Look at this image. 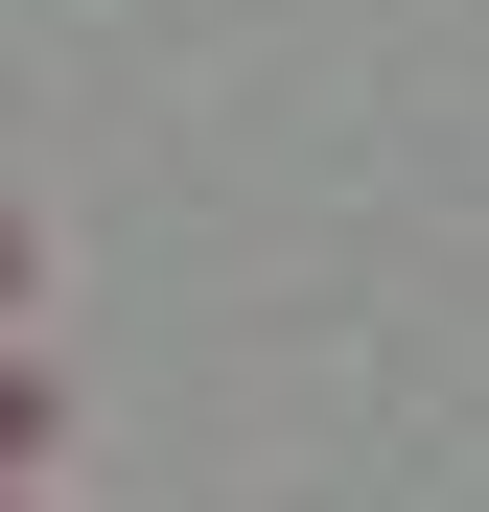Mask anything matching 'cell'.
<instances>
[{
	"instance_id": "1",
	"label": "cell",
	"mask_w": 489,
	"mask_h": 512,
	"mask_svg": "<svg viewBox=\"0 0 489 512\" xmlns=\"http://www.w3.org/2000/svg\"><path fill=\"white\" fill-rule=\"evenodd\" d=\"M0 303H24V210H0Z\"/></svg>"
}]
</instances>
